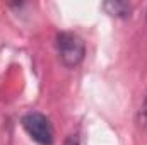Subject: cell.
I'll return each mask as SVG.
<instances>
[{
  "label": "cell",
  "instance_id": "3",
  "mask_svg": "<svg viewBox=\"0 0 147 145\" xmlns=\"http://www.w3.org/2000/svg\"><path fill=\"white\" fill-rule=\"evenodd\" d=\"M101 9L108 15L116 17V19H128L132 15V5L128 2H123V0H108V2H103Z\"/></svg>",
  "mask_w": 147,
  "mask_h": 145
},
{
  "label": "cell",
  "instance_id": "2",
  "mask_svg": "<svg viewBox=\"0 0 147 145\" xmlns=\"http://www.w3.org/2000/svg\"><path fill=\"white\" fill-rule=\"evenodd\" d=\"M21 125L24 132L31 137L38 145H53L55 142V130L48 116L38 111H29L21 118Z\"/></svg>",
  "mask_w": 147,
  "mask_h": 145
},
{
  "label": "cell",
  "instance_id": "1",
  "mask_svg": "<svg viewBox=\"0 0 147 145\" xmlns=\"http://www.w3.org/2000/svg\"><path fill=\"white\" fill-rule=\"evenodd\" d=\"M58 58L65 68H77L86 58V43L77 33L60 31L55 36Z\"/></svg>",
  "mask_w": 147,
  "mask_h": 145
},
{
  "label": "cell",
  "instance_id": "6",
  "mask_svg": "<svg viewBox=\"0 0 147 145\" xmlns=\"http://www.w3.org/2000/svg\"><path fill=\"white\" fill-rule=\"evenodd\" d=\"M146 15H147V12H146Z\"/></svg>",
  "mask_w": 147,
  "mask_h": 145
},
{
  "label": "cell",
  "instance_id": "5",
  "mask_svg": "<svg viewBox=\"0 0 147 145\" xmlns=\"http://www.w3.org/2000/svg\"><path fill=\"white\" fill-rule=\"evenodd\" d=\"M63 145H80L79 137H77V135H70V137H67V140L63 142Z\"/></svg>",
  "mask_w": 147,
  "mask_h": 145
},
{
  "label": "cell",
  "instance_id": "4",
  "mask_svg": "<svg viewBox=\"0 0 147 145\" xmlns=\"http://www.w3.org/2000/svg\"><path fill=\"white\" fill-rule=\"evenodd\" d=\"M137 123H139V126L144 132H147V96H146V99H144V103H142V106H140V109H139Z\"/></svg>",
  "mask_w": 147,
  "mask_h": 145
}]
</instances>
